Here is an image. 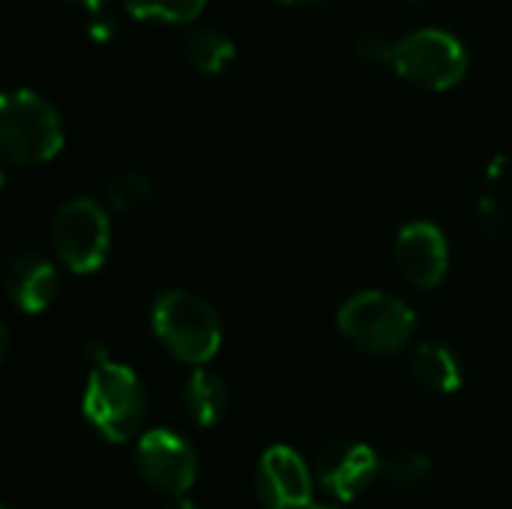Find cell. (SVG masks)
Here are the masks:
<instances>
[{
	"instance_id": "7402d4cb",
	"label": "cell",
	"mask_w": 512,
	"mask_h": 509,
	"mask_svg": "<svg viewBox=\"0 0 512 509\" xmlns=\"http://www.w3.org/2000/svg\"><path fill=\"white\" fill-rule=\"evenodd\" d=\"M282 3H288V6H312L318 0H282Z\"/></svg>"
},
{
	"instance_id": "cb8c5ba5",
	"label": "cell",
	"mask_w": 512,
	"mask_h": 509,
	"mask_svg": "<svg viewBox=\"0 0 512 509\" xmlns=\"http://www.w3.org/2000/svg\"><path fill=\"white\" fill-rule=\"evenodd\" d=\"M3 509H15V507H9V504H6V507H3Z\"/></svg>"
},
{
	"instance_id": "3957f363",
	"label": "cell",
	"mask_w": 512,
	"mask_h": 509,
	"mask_svg": "<svg viewBox=\"0 0 512 509\" xmlns=\"http://www.w3.org/2000/svg\"><path fill=\"white\" fill-rule=\"evenodd\" d=\"M63 147V120L36 90H6L0 99V153L9 165L51 162Z\"/></svg>"
},
{
	"instance_id": "ac0fdd59",
	"label": "cell",
	"mask_w": 512,
	"mask_h": 509,
	"mask_svg": "<svg viewBox=\"0 0 512 509\" xmlns=\"http://www.w3.org/2000/svg\"><path fill=\"white\" fill-rule=\"evenodd\" d=\"M393 45H396V42H387V39L378 36V33H366V36L357 39V57L366 60V63H372V66L390 63V60H393Z\"/></svg>"
},
{
	"instance_id": "d6986e66",
	"label": "cell",
	"mask_w": 512,
	"mask_h": 509,
	"mask_svg": "<svg viewBox=\"0 0 512 509\" xmlns=\"http://www.w3.org/2000/svg\"><path fill=\"white\" fill-rule=\"evenodd\" d=\"M477 222H480L486 231H501V228H504V216H501V210L495 207V201H489V198H483V201L477 204Z\"/></svg>"
},
{
	"instance_id": "52a82bcc",
	"label": "cell",
	"mask_w": 512,
	"mask_h": 509,
	"mask_svg": "<svg viewBox=\"0 0 512 509\" xmlns=\"http://www.w3.org/2000/svg\"><path fill=\"white\" fill-rule=\"evenodd\" d=\"M135 471L159 495L183 498L198 477V456L186 438L168 429L144 432L135 444Z\"/></svg>"
},
{
	"instance_id": "9c48e42d",
	"label": "cell",
	"mask_w": 512,
	"mask_h": 509,
	"mask_svg": "<svg viewBox=\"0 0 512 509\" xmlns=\"http://www.w3.org/2000/svg\"><path fill=\"white\" fill-rule=\"evenodd\" d=\"M378 453L369 444L357 441H336L327 444L315 459V480L336 498V501H357L366 495L375 480L381 477Z\"/></svg>"
},
{
	"instance_id": "8992f818",
	"label": "cell",
	"mask_w": 512,
	"mask_h": 509,
	"mask_svg": "<svg viewBox=\"0 0 512 509\" xmlns=\"http://www.w3.org/2000/svg\"><path fill=\"white\" fill-rule=\"evenodd\" d=\"M51 246L57 261L75 276L102 270L111 249V222L102 204L90 198L66 201L51 222Z\"/></svg>"
},
{
	"instance_id": "30bf717a",
	"label": "cell",
	"mask_w": 512,
	"mask_h": 509,
	"mask_svg": "<svg viewBox=\"0 0 512 509\" xmlns=\"http://www.w3.org/2000/svg\"><path fill=\"white\" fill-rule=\"evenodd\" d=\"M393 258L399 267V276L417 288L432 291L447 279L450 270V246L438 225L432 222H411L399 231Z\"/></svg>"
},
{
	"instance_id": "ba28073f",
	"label": "cell",
	"mask_w": 512,
	"mask_h": 509,
	"mask_svg": "<svg viewBox=\"0 0 512 509\" xmlns=\"http://www.w3.org/2000/svg\"><path fill=\"white\" fill-rule=\"evenodd\" d=\"M255 495L264 509H306L312 504V471L306 459L276 444L261 453L255 468Z\"/></svg>"
},
{
	"instance_id": "7a4b0ae2",
	"label": "cell",
	"mask_w": 512,
	"mask_h": 509,
	"mask_svg": "<svg viewBox=\"0 0 512 509\" xmlns=\"http://www.w3.org/2000/svg\"><path fill=\"white\" fill-rule=\"evenodd\" d=\"M150 327L159 345L180 363L201 369L222 348V321L216 309L183 288L156 297L150 312Z\"/></svg>"
},
{
	"instance_id": "5bb4252c",
	"label": "cell",
	"mask_w": 512,
	"mask_h": 509,
	"mask_svg": "<svg viewBox=\"0 0 512 509\" xmlns=\"http://www.w3.org/2000/svg\"><path fill=\"white\" fill-rule=\"evenodd\" d=\"M183 54L192 63V69H198L204 75H216V72H222L234 60L237 45H234V39L225 30L201 27V30H195V33L186 36Z\"/></svg>"
},
{
	"instance_id": "2e32d148",
	"label": "cell",
	"mask_w": 512,
	"mask_h": 509,
	"mask_svg": "<svg viewBox=\"0 0 512 509\" xmlns=\"http://www.w3.org/2000/svg\"><path fill=\"white\" fill-rule=\"evenodd\" d=\"M432 471V462L417 453V450H399V453H390L384 462H381V474L399 486V489H411V486H420Z\"/></svg>"
},
{
	"instance_id": "6da1fadb",
	"label": "cell",
	"mask_w": 512,
	"mask_h": 509,
	"mask_svg": "<svg viewBox=\"0 0 512 509\" xmlns=\"http://www.w3.org/2000/svg\"><path fill=\"white\" fill-rule=\"evenodd\" d=\"M84 363L87 384L81 396V411L87 423L108 444H126L138 435L147 414V396L138 375L129 366L111 360L108 348L99 339L84 342Z\"/></svg>"
},
{
	"instance_id": "7c38bea8",
	"label": "cell",
	"mask_w": 512,
	"mask_h": 509,
	"mask_svg": "<svg viewBox=\"0 0 512 509\" xmlns=\"http://www.w3.org/2000/svg\"><path fill=\"white\" fill-rule=\"evenodd\" d=\"M180 402H183L186 417H189L195 426L213 429L216 423H222L231 396H228V387H225L222 375H216V372H210V369L201 366V369H195V372L186 378Z\"/></svg>"
},
{
	"instance_id": "e0dca14e",
	"label": "cell",
	"mask_w": 512,
	"mask_h": 509,
	"mask_svg": "<svg viewBox=\"0 0 512 509\" xmlns=\"http://www.w3.org/2000/svg\"><path fill=\"white\" fill-rule=\"evenodd\" d=\"M150 177L141 174V171H123L117 174L111 183H108V204L117 210V213H132L138 210L141 204H147L150 198Z\"/></svg>"
},
{
	"instance_id": "277c9868",
	"label": "cell",
	"mask_w": 512,
	"mask_h": 509,
	"mask_svg": "<svg viewBox=\"0 0 512 509\" xmlns=\"http://www.w3.org/2000/svg\"><path fill=\"white\" fill-rule=\"evenodd\" d=\"M336 324L342 336L366 354H399L417 330L414 309L384 291H363L342 303Z\"/></svg>"
},
{
	"instance_id": "44dd1931",
	"label": "cell",
	"mask_w": 512,
	"mask_h": 509,
	"mask_svg": "<svg viewBox=\"0 0 512 509\" xmlns=\"http://www.w3.org/2000/svg\"><path fill=\"white\" fill-rule=\"evenodd\" d=\"M165 509H198V507H195L192 501H186V498H174V501H171Z\"/></svg>"
},
{
	"instance_id": "4fadbf2b",
	"label": "cell",
	"mask_w": 512,
	"mask_h": 509,
	"mask_svg": "<svg viewBox=\"0 0 512 509\" xmlns=\"http://www.w3.org/2000/svg\"><path fill=\"white\" fill-rule=\"evenodd\" d=\"M411 372H414L417 384H423L432 393H456L465 381V369H462V360L456 357V351H450L447 345H438V342H426L414 351Z\"/></svg>"
},
{
	"instance_id": "9a60e30c",
	"label": "cell",
	"mask_w": 512,
	"mask_h": 509,
	"mask_svg": "<svg viewBox=\"0 0 512 509\" xmlns=\"http://www.w3.org/2000/svg\"><path fill=\"white\" fill-rule=\"evenodd\" d=\"M126 12L141 21H162V24H186L201 15L207 0H123Z\"/></svg>"
},
{
	"instance_id": "ffe728a7",
	"label": "cell",
	"mask_w": 512,
	"mask_h": 509,
	"mask_svg": "<svg viewBox=\"0 0 512 509\" xmlns=\"http://www.w3.org/2000/svg\"><path fill=\"white\" fill-rule=\"evenodd\" d=\"M69 3H75V6H81V9H90V12H96V9H102L108 0H69Z\"/></svg>"
},
{
	"instance_id": "603a6c76",
	"label": "cell",
	"mask_w": 512,
	"mask_h": 509,
	"mask_svg": "<svg viewBox=\"0 0 512 509\" xmlns=\"http://www.w3.org/2000/svg\"><path fill=\"white\" fill-rule=\"evenodd\" d=\"M306 509H339V507H327V504H315V501H312Z\"/></svg>"
},
{
	"instance_id": "5b68a950",
	"label": "cell",
	"mask_w": 512,
	"mask_h": 509,
	"mask_svg": "<svg viewBox=\"0 0 512 509\" xmlns=\"http://www.w3.org/2000/svg\"><path fill=\"white\" fill-rule=\"evenodd\" d=\"M468 48L444 27H420L393 45L390 66L423 90H450L468 72Z\"/></svg>"
},
{
	"instance_id": "8fae6325",
	"label": "cell",
	"mask_w": 512,
	"mask_h": 509,
	"mask_svg": "<svg viewBox=\"0 0 512 509\" xmlns=\"http://www.w3.org/2000/svg\"><path fill=\"white\" fill-rule=\"evenodd\" d=\"M60 291L57 267L39 252H21L6 270V297L18 312L39 315L45 312Z\"/></svg>"
}]
</instances>
